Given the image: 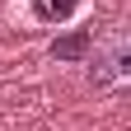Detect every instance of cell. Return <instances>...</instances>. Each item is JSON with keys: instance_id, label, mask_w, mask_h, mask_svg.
<instances>
[{"instance_id": "3957f363", "label": "cell", "mask_w": 131, "mask_h": 131, "mask_svg": "<svg viewBox=\"0 0 131 131\" xmlns=\"http://www.w3.org/2000/svg\"><path fill=\"white\" fill-rule=\"evenodd\" d=\"M80 5L84 0H33V14H38L42 24H66V19H75Z\"/></svg>"}, {"instance_id": "7a4b0ae2", "label": "cell", "mask_w": 131, "mask_h": 131, "mask_svg": "<svg viewBox=\"0 0 131 131\" xmlns=\"http://www.w3.org/2000/svg\"><path fill=\"white\" fill-rule=\"evenodd\" d=\"M89 47H94V28H70L66 38L52 42V56H56V61H84Z\"/></svg>"}, {"instance_id": "6da1fadb", "label": "cell", "mask_w": 131, "mask_h": 131, "mask_svg": "<svg viewBox=\"0 0 131 131\" xmlns=\"http://www.w3.org/2000/svg\"><path fill=\"white\" fill-rule=\"evenodd\" d=\"M89 89H112V84H122V80L131 75V47H126V33L122 28H112L103 42H94L89 47Z\"/></svg>"}]
</instances>
